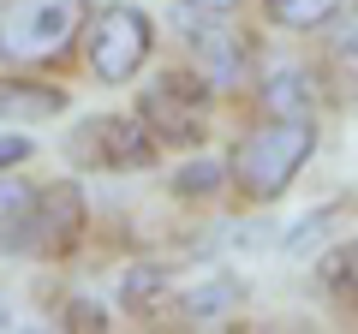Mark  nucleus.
Masks as SVG:
<instances>
[{
	"label": "nucleus",
	"mask_w": 358,
	"mask_h": 334,
	"mask_svg": "<svg viewBox=\"0 0 358 334\" xmlns=\"http://www.w3.org/2000/svg\"><path fill=\"white\" fill-rule=\"evenodd\" d=\"M329 24H334V36H329L334 60H358V6H341Z\"/></svg>",
	"instance_id": "dca6fc26"
},
{
	"label": "nucleus",
	"mask_w": 358,
	"mask_h": 334,
	"mask_svg": "<svg viewBox=\"0 0 358 334\" xmlns=\"http://www.w3.org/2000/svg\"><path fill=\"white\" fill-rule=\"evenodd\" d=\"M90 0H6L0 6V60L48 66L84 36Z\"/></svg>",
	"instance_id": "f03ea898"
},
{
	"label": "nucleus",
	"mask_w": 358,
	"mask_h": 334,
	"mask_svg": "<svg viewBox=\"0 0 358 334\" xmlns=\"http://www.w3.org/2000/svg\"><path fill=\"white\" fill-rule=\"evenodd\" d=\"M322 293L334 298V310L358 317V239H346L341 251L322 257Z\"/></svg>",
	"instance_id": "9b49d317"
},
{
	"label": "nucleus",
	"mask_w": 358,
	"mask_h": 334,
	"mask_svg": "<svg viewBox=\"0 0 358 334\" xmlns=\"http://www.w3.org/2000/svg\"><path fill=\"white\" fill-rule=\"evenodd\" d=\"M221 185H233V173H227L221 161H209V155H203V161H185V167L173 173V191H179V197H215Z\"/></svg>",
	"instance_id": "2eb2a0df"
},
{
	"label": "nucleus",
	"mask_w": 358,
	"mask_h": 334,
	"mask_svg": "<svg viewBox=\"0 0 358 334\" xmlns=\"http://www.w3.org/2000/svg\"><path fill=\"white\" fill-rule=\"evenodd\" d=\"M310 155H317V119L310 114H263L257 131H245V143L227 161L233 191L245 203H275L305 173Z\"/></svg>",
	"instance_id": "f257e3e1"
},
{
	"label": "nucleus",
	"mask_w": 358,
	"mask_h": 334,
	"mask_svg": "<svg viewBox=\"0 0 358 334\" xmlns=\"http://www.w3.org/2000/svg\"><path fill=\"white\" fill-rule=\"evenodd\" d=\"M36 203H42V185L0 173V251H13V257L36 251Z\"/></svg>",
	"instance_id": "0eeeda50"
},
{
	"label": "nucleus",
	"mask_w": 358,
	"mask_h": 334,
	"mask_svg": "<svg viewBox=\"0 0 358 334\" xmlns=\"http://www.w3.org/2000/svg\"><path fill=\"white\" fill-rule=\"evenodd\" d=\"M66 328H108V317H102V305H84V298H78V305L66 310Z\"/></svg>",
	"instance_id": "a211bd4d"
},
{
	"label": "nucleus",
	"mask_w": 358,
	"mask_h": 334,
	"mask_svg": "<svg viewBox=\"0 0 358 334\" xmlns=\"http://www.w3.org/2000/svg\"><path fill=\"white\" fill-rule=\"evenodd\" d=\"M341 6L346 0H263L268 24H281V30H322Z\"/></svg>",
	"instance_id": "ddd939ff"
},
{
	"label": "nucleus",
	"mask_w": 358,
	"mask_h": 334,
	"mask_svg": "<svg viewBox=\"0 0 358 334\" xmlns=\"http://www.w3.org/2000/svg\"><path fill=\"white\" fill-rule=\"evenodd\" d=\"M209 84L203 72H162L143 84L138 119L155 131V143H203L209 138Z\"/></svg>",
	"instance_id": "20e7f679"
},
{
	"label": "nucleus",
	"mask_w": 358,
	"mask_h": 334,
	"mask_svg": "<svg viewBox=\"0 0 358 334\" xmlns=\"http://www.w3.org/2000/svg\"><path fill=\"white\" fill-rule=\"evenodd\" d=\"M78 239H84V191H78L72 180L42 185V203H36V257H66Z\"/></svg>",
	"instance_id": "423d86ee"
},
{
	"label": "nucleus",
	"mask_w": 358,
	"mask_h": 334,
	"mask_svg": "<svg viewBox=\"0 0 358 334\" xmlns=\"http://www.w3.org/2000/svg\"><path fill=\"white\" fill-rule=\"evenodd\" d=\"M150 54H155V24H150V13L126 6V0L102 6L84 24V60L96 72V84H131L150 66Z\"/></svg>",
	"instance_id": "7ed1b4c3"
},
{
	"label": "nucleus",
	"mask_w": 358,
	"mask_h": 334,
	"mask_svg": "<svg viewBox=\"0 0 358 334\" xmlns=\"http://www.w3.org/2000/svg\"><path fill=\"white\" fill-rule=\"evenodd\" d=\"M179 6H185L192 18H233L239 13V0H179Z\"/></svg>",
	"instance_id": "f3484780"
},
{
	"label": "nucleus",
	"mask_w": 358,
	"mask_h": 334,
	"mask_svg": "<svg viewBox=\"0 0 358 334\" xmlns=\"http://www.w3.org/2000/svg\"><path fill=\"white\" fill-rule=\"evenodd\" d=\"M197 72H203L215 90L239 84V72H245V42L233 36V30H197Z\"/></svg>",
	"instance_id": "1a4fd4ad"
},
{
	"label": "nucleus",
	"mask_w": 358,
	"mask_h": 334,
	"mask_svg": "<svg viewBox=\"0 0 358 334\" xmlns=\"http://www.w3.org/2000/svg\"><path fill=\"white\" fill-rule=\"evenodd\" d=\"M233 305H239V281H227V275H203L192 293L179 298V310H185L192 322H221Z\"/></svg>",
	"instance_id": "f8f14e48"
},
{
	"label": "nucleus",
	"mask_w": 358,
	"mask_h": 334,
	"mask_svg": "<svg viewBox=\"0 0 358 334\" xmlns=\"http://www.w3.org/2000/svg\"><path fill=\"white\" fill-rule=\"evenodd\" d=\"M6 317H13V310H6V305H0V328H6Z\"/></svg>",
	"instance_id": "aec40b11"
},
{
	"label": "nucleus",
	"mask_w": 358,
	"mask_h": 334,
	"mask_svg": "<svg viewBox=\"0 0 358 334\" xmlns=\"http://www.w3.org/2000/svg\"><path fill=\"white\" fill-rule=\"evenodd\" d=\"M72 155L84 167H102V173H143L155 161V131L143 126L138 114H108V119H90L78 126L72 138Z\"/></svg>",
	"instance_id": "39448f33"
},
{
	"label": "nucleus",
	"mask_w": 358,
	"mask_h": 334,
	"mask_svg": "<svg viewBox=\"0 0 358 334\" xmlns=\"http://www.w3.org/2000/svg\"><path fill=\"white\" fill-rule=\"evenodd\" d=\"M18 161H30V138H0V173Z\"/></svg>",
	"instance_id": "6ab92c4d"
},
{
	"label": "nucleus",
	"mask_w": 358,
	"mask_h": 334,
	"mask_svg": "<svg viewBox=\"0 0 358 334\" xmlns=\"http://www.w3.org/2000/svg\"><path fill=\"white\" fill-rule=\"evenodd\" d=\"M120 293H126L131 310H155V305H162V293H167V269H162V263H138V269H126Z\"/></svg>",
	"instance_id": "4468645a"
},
{
	"label": "nucleus",
	"mask_w": 358,
	"mask_h": 334,
	"mask_svg": "<svg viewBox=\"0 0 358 334\" xmlns=\"http://www.w3.org/2000/svg\"><path fill=\"white\" fill-rule=\"evenodd\" d=\"M54 114H66V90L30 84V78H6V84H0V119L36 126V119H54Z\"/></svg>",
	"instance_id": "6e6552de"
},
{
	"label": "nucleus",
	"mask_w": 358,
	"mask_h": 334,
	"mask_svg": "<svg viewBox=\"0 0 358 334\" xmlns=\"http://www.w3.org/2000/svg\"><path fill=\"white\" fill-rule=\"evenodd\" d=\"M263 114H310L317 108V96H310V78L299 72V66H281V72L263 78Z\"/></svg>",
	"instance_id": "9d476101"
}]
</instances>
